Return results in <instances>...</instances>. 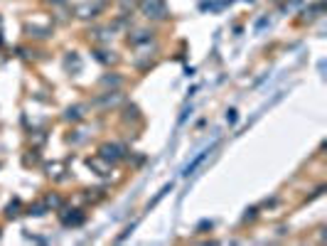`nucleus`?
<instances>
[{"mask_svg":"<svg viewBox=\"0 0 327 246\" xmlns=\"http://www.w3.org/2000/svg\"><path fill=\"white\" fill-rule=\"evenodd\" d=\"M138 8H140V13H143L148 20H165L168 18V5H165V0H140Z\"/></svg>","mask_w":327,"mask_h":246,"instance_id":"1","label":"nucleus"},{"mask_svg":"<svg viewBox=\"0 0 327 246\" xmlns=\"http://www.w3.org/2000/svg\"><path fill=\"white\" fill-rule=\"evenodd\" d=\"M103 8H106V3L103 0H94V3H79L74 5V15L81 20H89V18H96L103 13Z\"/></svg>","mask_w":327,"mask_h":246,"instance_id":"2","label":"nucleus"},{"mask_svg":"<svg viewBox=\"0 0 327 246\" xmlns=\"http://www.w3.org/2000/svg\"><path fill=\"white\" fill-rule=\"evenodd\" d=\"M98 155L106 158L108 163H116V160H121V158L126 155V151H123L121 145H116V143H103V145L98 148Z\"/></svg>","mask_w":327,"mask_h":246,"instance_id":"3","label":"nucleus"},{"mask_svg":"<svg viewBox=\"0 0 327 246\" xmlns=\"http://www.w3.org/2000/svg\"><path fill=\"white\" fill-rule=\"evenodd\" d=\"M153 39V32L150 30H135L133 35H128V44L131 47H140V44H145V42H150Z\"/></svg>","mask_w":327,"mask_h":246,"instance_id":"4","label":"nucleus"},{"mask_svg":"<svg viewBox=\"0 0 327 246\" xmlns=\"http://www.w3.org/2000/svg\"><path fill=\"white\" fill-rule=\"evenodd\" d=\"M89 168H96L98 175H108V172H111V163L98 155V158H89Z\"/></svg>","mask_w":327,"mask_h":246,"instance_id":"5","label":"nucleus"},{"mask_svg":"<svg viewBox=\"0 0 327 246\" xmlns=\"http://www.w3.org/2000/svg\"><path fill=\"white\" fill-rule=\"evenodd\" d=\"M121 99H123V96L118 94V91H106L103 96H98L94 104H96V106H116V104H118Z\"/></svg>","mask_w":327,"mask_h":246,"instance_id":"6","label":"nucleus"},{"mask_svg":"<svg viewBox=\"0 0 327 246\" xmlns=\"http://www.w3.org/2000/svg\"><path fill=\"white\" fill-rule=\"evenodd\" d=\"M214 148H216V143H214L212 148H207V151H202V153H199V155H197V158H194L192 163H190V165H187V168H185V175H192V172L197 170V168H199V165H202V160H204V158H207V155H209V153H212Z\"/></svg>","mask_w":327,"mask_h":246,"instance_id":"7","label":"nucleus"},{"mask_svg":"<svg viewBox=\"0 0 327 246\" xmlns=\"http://www.w3.org/2000/svg\"><path fill=\"white\" fill-rule=\"evenodd\" d=\"M94 57H96L101 64H116V62H118V57H116L114 52H108V50H96Z\"/></svg>","mask_w":327,"mask_h":246,"instance_id":"8","label":"nucleus"},{"mask_svg":"<svg viewBox=\"0 0 327 246\" xmlns=\"http://www.w3.org/2000/svg\"><path fill=\"white\" fill-rule=\"evenodd\" d=\"M101 86H114V89H121L123 86V79L121 76H116V74H111V76H101V81H98Z\"/></svg>","mask_w":327,"mask_h":246,"instance_id":"9","label":"nucleus"},{"mask_svg":"<svg viewBox=\"0 0 327 246\" xmlns=\"http://www.w3.org/2000/svg\"><path fill=\"white\" fill-rule=\"evenodd\" d=\"M111 30H94V32H89V37H94L98 44H106V42H111L114 35H108Z\"/></svg>","mask_w":327,"mask_h":246,"instance_id":"10","label":"nucleus"},{"mask_svg":"<svg viewBox=\"0 0 327 246\" xmlns=\"http://www.w3.org/2000/svg\"><path fill=\"white\" fill-rule=\"evenodd\" d=\"M27 32H30V37H47L52 30H49V27H35V25H27Z\"/></svg>","mask_w":327,"mask_h":246,"instance_id":"11","label":"nucleus"},{"mask_svg":"<svg viewBox=\"0 0 327 246\" xmlns=\"http://www.w3.org/2000/svg\"><path fill=\"white\" fill-rule=\"evenodd\" d=\"M84 106H74V109H67V121H81L84 118Z\"/></svg>","mask_w":327,"mask_h":246,"instance_id":"12","label":"nucleus"},{"mask_svg":"<svg viewBox=\"0 0 327 246\" xmlns=\"http://www.w3.org/2000/svg\"><path fill=\"white\" fill-rule=\"evenodd\" d=\"M62 219H64V224H81V222H84V214H64Z\"/></svg>","mask_w":327,"mask_h":246,"instance_id":"13","label":"nucleus"},{"mask_svg":"<svg viewBox=\"0 0 327 246\" xmlns=\"http://www.w3.org/2000/svg\"><path fill=\"white\" fill-rule=\"evenodd\" d=\"M118 5H121V10H123V13H128V10H133L138 3H135V0H118Z\"/></svg>","mask_w":327,"mask_h":246,"instance_id":"14","label":"nucleus"},{"mask_svg":"<svg viewBox=\"0 0 327 246\" xmlns=\"http://www.w3.org/2000/svg\"><path fill=\"white\" fill-rule=\"evenodd\" d=\"M44 209H47V205L42 202V205H35V207H30V214H35V217H42V214H44Z\"/></svg>","mask_w":327,"mask_h":246,"instance_id":"15","label":"nucleus"},{"mask_svg":"<svg viewBox=\"0 0 327 246\" xmlns=\"http://www.w3.org/2000/svg\"><path fill=\"white\" fill-rule=\"evenodd\" d=\"M227 121H229L231 126L236 123V111H234V109H229V111H227Z\"/></svg>","mask_w":327,"mask_h":246,"instance_id":"16","label":"nucleus"},{"mask_svg":"<svg viewBox=\"0 0 327 246\" xmlns=\"http://www.w3.org/2000/svg\"><path fill=\"white\" fill-rule=\"evenodd\" d=\"M47 3H54V5H57V3H64V0H47Z\"/></svg>","mask_w":327,"mask_h":246,"instance_id":"17","label":"nucleus"}]
</instances>
